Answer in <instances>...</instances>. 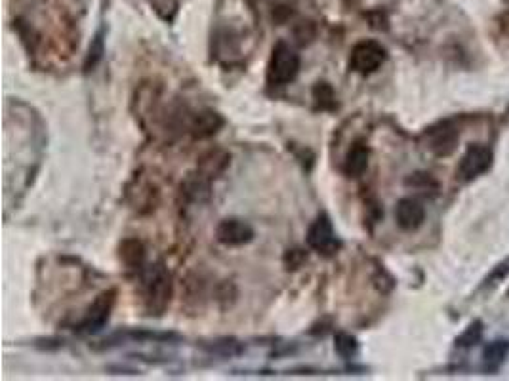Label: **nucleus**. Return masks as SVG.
<instances>
[{"mask_svg": "<svg viewBox=\"0 0 509 381\" xmlns=\"http://www.w3.org/2000/svg\"><path fill=\"white\" fill-rule=\"evenodd\" d=\"M143 288V303L151 315H161L166 309L172 295V278L162 263L149 267L141 280Z\"/></svg>", "mask_w": 509, "mask_h": 381, "instance_id": "f257e3e1", "label": "nucleus"}, {"mask_svg": "<svg viewBox=\"0 0 509 381\" xmlns=\"http://www.w3.org/2000/svg\"><path fill=\"white\" fill-rule=\"evenodd\" d=\"M298 73H300V56L286 42H277L267 64V82L273 86H286L296 81Z\"/></svg>", "mask_w": 509, "mask_h": 381, "instance_id": "f03ea898", "label": "nucleus"}, {"mask_svg": "<svg viewBox=\"0 0 509 381\" xmlns=\"http://www.w3.org/2000/svg\"><path fill=\"white\" fill-rule=\"evenodd\" d=\"M388 58L385 48L376 41H363L355 44L349 56V69L359 75H372L376 73Z\"/></svg>", "mask_w": 509, "mask_h": 381, "instance_id": "7ed1b4c3", "label": "nucleus"}, {"mask_svg": "<svg viewBox=\"0 0 509 381\" xmlns=\"http://www.w3.org/2000/svg\"><path fill=\"white\" fill-rule=\"evenodd\" d=\"M307 244H309L315 252L323 255H332L340 250V240L336 237L334 227L330 223L328 215H318L317 220L309 225Z\"/></svg>", "mask_w": 509, "mask_h": 381, "instance_id": "20e7f679", "label": "nucleus"}, {"mask_svg": "<svg viewBox=\"0 0 509 381\" xmlns=\"http://www.w3.org/2000/svg\"><path fill=\"white\" fill-rule=\"evenodd\" d=\"M115 290H107L104 294H99L92 305L88 307V313L82 318V322L79 324V330L84 332V334H92V332H98V330L104 328L105 322L109 320L113 305H115Z\"/></svg>", "mask_w": 509, "mask_h": 381, "instance_id": "39448f33", "label": "nucleus"}, {"mask_svg": "<svg viewBox=\"0 0 509 381\" xmlns=\"http://www.w3.org/2000/svg\"><path fill=\"white\" fill-rule=\"evenodd\" d=\"M492 151L486 145L473 143L465 149L460 166H458V173L460 179L463 181H471V179L479 178L480 173H485L488 168L492 166Z\"/></svg>", "mask_w": 509, "mask_h": 381, "instance_id": "423d86ee", "label": "nucleus"}, {"mask_svg": "<svg viewBox=\"0 0 509 381\" xmlns=\"http://www.w3.org/2000/svg\"><path fill=\"white\" fill-rule=\"evenodd\" d=\"M216 237L226 246H243L254 238V229L241 220H223L216 229Z\"/></svg>", "mask_w": 509, "mask_h": 381, "instance_id": "0eeeda50", "label": "nucleus"}, {"mask_svg": "<svg viewBox=\"0 0 509 381\" xmlns=\"http://www.w3.org/2000/svg\"><path fill=\"white\" fill-rule=\"evenodd\" d=\"M395 220L403 231H416L425 220V208L416 198H403L395 208Z\"/></svg>", "mask_w": 509, "mask_h": 381, "instance_id": "6e6552de", "label": "nucleus"}, {"mask_svg": "<svg viewBox=\"0 0 509 381\" xmlns=\"http://www.w3.org/2000/svg\"><path fill=\"white\" fill-rule=\"evenodd\" d=\"M460 133L450 124H443L429 132V151L437 156H450L458 147Z\"/></svg>", "mask_w": 509, "mask_h": 381, "instance_id": "1a4fd4ad", "label": "nucleus"}, {"mask_svg": "<svg viewBox=\"0 0 509 381\" xmlns=\"http://www.w3.org/2000/svg\"><path fill=\"white\" fill-rule=\"evenodd\" d=\"M368 158H371V151L363 141H357L349 147L348 155L343 158V172L349 178H359L366 172L368 168Z\"/></svg>", "mask_w": 509, "mask_h": 381, "instance_id": "9d476101", "label": "nucleus"}, {"mask_svg": "<svg viewBox=\"0 0 509 381\" xmlns=\"http://www.w3.org/2000/svg\"><path fill=\"white\" fill-rule=\"evenodd\" d=\"M223 121L221 116L214 111H203V113H197L193 116L191 121V133L195 138H208L212 133H216L221 128Z\"/></svg>", "mask_w": 509, "mask_h": 381, "instance_id": "9b49d317", "label": "nucleus"}, {"mask_svg": "<svg viewBox=\"0 0 509 381\" xmlns=\"http://www.w3.org/2000/svg\"><path fill=\"white\" fill-rule=\"evenodd\" d=\"M119 258L128 269H139L145 263V246L138 238H126L119 246Z\"/></svg>", "mask_w": 509, "mask_h": 381, "instance_id": "f8f14e48", "label": "nucleus"}, {"mask_svg": "<svg viewBox=\"0 0 509 381\" xmlns=\"http://www.w3.org/2000/svg\"><path fill=\"white\" fill-rule=\"evenodd\" d=\"M509 355V341L498 340L492 341L483 349V360H485L490 368H496L505 360V357Z\"/></svg>", "mask_w": 509, "mask_h": 381, "instance_id": "ddd939ff", "label": "nucleus"}, {"mask_svg": "<svg viewBox=\"0 0 509 381\" xmlns=\"http://www.w3.org/2000/svg\"><path fill=\"white\" fill-rule=\"evenodd\" d=\"M313 99L317 103V109L321 111H332L336 107V93L326 82H318L317 86L313 88Z\"/></svg>", "mask_w": 509, "mask_h": 381, "instance_id": "4468645a", "label": "nucleus"}, {"mask_svg": "<svg viewBox=\"0 0 509 381\" xmlns=\"http://www.w3.org/2000/svg\"><path fill=\"white\" fill-rule=\"evenodd\" d=\"M334 349L342 358H351L357 355L359 345H357V340H355L353 335L340 332V334H336L334 337Z\"/></svg>", "mask_w": 509, "mask_h": 381, "instance_id": "2eb2a0df", "label": "nucleus"}, {"mask_svg": "<svg viewBox=\"0 0 509 381\" xmlns=\"http://www.w3.org/2000/svg\"><path fill=\"white\" fill-rule=\"evenodd\" d=\"M480 337H483V322H480V320H473L468 328L463 330L462 334L458 335L456 345L465 347V349H468V347L477 345V343L480 341Z\"/></svg>", "mask_w": 509, "mask_h": 381, "instance_id": "dca6fc26", "label": "nucleus"}, {"mask_svg": "<svg viewBox=\"0 0 509 381\" xmlns=\"http://www.w3.org/2000/svg\"><path fill=\"white\" fill-rule=\"evenodd\" d=\"M101 58H104V36H101V33H99V35L94 39L92 44H90L86 61H84V69L86 71L94 69V67L99 64V59Z\"/></svg>", "mask_w": 509, "mask_h": 381, "instance_id": "f3484780", "label": "nucleus"}, {"mask_svg": "<svg viewBox=\"0 0 509 381\" xmlns=\"http://www.w3.org/2000/svg\"><path fill=\"white\" fill-rule=\"evenodd\" d=\"M509 275V260H503L502 263H498L494 269L490 271V275L485 278V283H483V288H488V286H494V284H498L500 280H503V278Z\"/></svg>", "mask_w": 509, "mask_h": 381, "instance_id": "a211bd4d", "label": "nucleus"}]
</instances>
